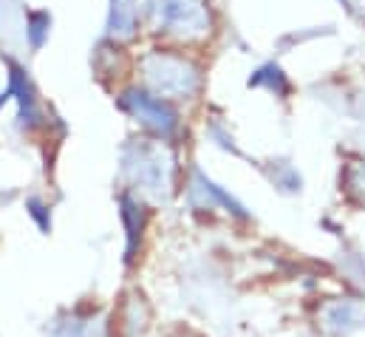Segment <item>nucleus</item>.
<instances>
[{"label": "nucleus", "mask_w": 365, "mask_h": 337, "mask_svg": "<svg viewBox=\"0 0 365 337\" xmlns=\"http://www.w3.org/2000/svg\"><path fill=\"white\" fill-rule=\"evenodd\" d=\"M133 31H136V0H113L108 34L116 40H128L133 37Z\"/></svg>", "instance_id": "nucleus-5"}, {"label": "nucleus", "mask_w": 365, "mask_h": 337, "mask_svg": "<svg viewBox=\"0 0 365 337\" xmlns=\"http://www.w3.org/2000/svg\"><path fill=\"white\" fill-rule=\"evenodd\" d=\"M125 173L148 193L168 196L173 184V156L165 145L133 142L125 148Z\"/></svg>", "instance_id": "nucleus-1"}, {"label": "nucleus", "mask_w": 365, "mask_h": 337, "mask_svg": "<svg viewBox=\"0 0 365 337\" xmlns=\"http://www.w3.org/2000/svg\"><path fill=\"white\" fill-rule=\"evenodd\" d=\"M354 184V190H360L363 187V198H365V168H363V181H351Z\"/></svg>", "instance_id": "nucleus-8"}, {"label": "nucleus", "mask_w": 365, "mask_h": 337, "mask_svg": "<svg viewBox=\"0 0 365 337\" xmlns=\"http://www.w3.org/2000/svg\"><path fill=\"white\" fill-rule=\"evenodd\" d=\"M346 3H349L351 11H357V14H363L365 17V0H346Z\"/></svg>", "instance_id": "nucleus-7"}, {"label": "nucleus", "mask_w": 365, "mask_h": 337, "mask_svg": "<svg viewBox=\"0 0 365 337\" xmlns=\"http://www.w3.org/2000/svg\"><path fill=\"white\" fill-rule=\"evenodd\" d=\"M150 20L179 37H201L210 31V14L201 0H150Z\"/></svg>", "instance_id": "nucleus-3"}, {"label": "nucleus", "mask_w": 365, "mask_h": 337, "mask_svg": "<svg viewBox=\"0 0 365 337\" xmlns=\"http://www.w3.org/2000/svg\"><path fill=\"white\" fill-rule=\"evenodd\" d=\"M122 108H125V111H130L142 125H148V128L159 131L162 136H170V134L176 131V114H173L162 99H156V96L145 94V91L130 88V91L122 96Z\"/></svg>", "instance_id": "nucleus-4"}, {"label": "nucleus", "mask_w": 365, "mask_h": 337, "mask_svg": "<svg viewBox=\"0 0 365 337\" xmlns=\"http://www.w3.org/2000/svg\"><path fill=\"white\" fill-rule=\"evenodd\" d=\"M46 29H48V17H46V14H34V17H31V43H34V46L43 43Z\"/></svg>", "instance_id": "nucleus-6"}, {"label": "nucleus", "mask_w": 365, "mask_h": 337, "mask_svg": "<svg viewBox=\"0 0 365 337\" xmlns=\"http://www.w3.org/2000/svg\"><path fill=\"white\" fill-rule=\"evenodd\" d=\"M142 71L159 96H190L198 88V69L179 54L153 51L142 60Z\"/></svg>", "instance_id": "nucleus-2"}]
</instances>
